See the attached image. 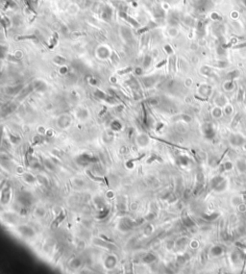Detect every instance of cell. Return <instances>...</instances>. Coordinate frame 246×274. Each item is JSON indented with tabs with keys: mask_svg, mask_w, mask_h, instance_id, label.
<instances>
[{
	"mask_svg": "<svg viewBox=\"0 0 246 274\" xmlns=\"http://www.w3.org/2000/svg\"><path fill=\"white\" fill-rule=\"evenodd\" d=\"M230 141H231L232 144L235 145V146H239V145H241V144H244V142H245L244 139H243L240 135H237H237H232L230 137Z\"/></svg>",
	"mask_w": 246,
	"mask_h": 274,
	"instance_id": "6da1fadb",
	"label": "cell"
},
{
	"mask_svg": "<svg viewBox=\"0 0 246 274\" xmlns=\"http://www.w3.org/2000/svg\"><path fill=\"white\" fill-rule=\"evenodd\" d=\"M212 114L214 118H220V117L223 116V110L221 109L220 107H215V108L212 109Z\"/></svg>",
	"mask_w": 246,
	"mask_h": 274,
	"instance_id": "7a4b0ae2",
	"label": "cell"
},
{
	"mask_svg": "<svg viewBox=\"0 0 246 274\" xmlns=\"http://www.w3.org/2000/svg\"><path fill=\"white\" fill-rule=\"evenodd\" d=\"M237 168L239 172H245L246 171V161L244 160H237Z\"/></svg>",
	"mask_w": 246,
	"mask_h": 274,
	"instance_id": "3957f363",
	"label": "cell"
},
{
	"mask_svg": "<svg viewBox=\"0 0 246 274\" xmlns=\"http://www.w3.org/2000/svg\"><path fill=\"white\" fill-rule=\"evenodd\" d=\"M223 114H226V116H230L233 113V108H232L231 105H225L223 107Z\"/></svg>",
	"mask_w": 246,
	"mask_h": 274,
	"instance_id": "277c9868",
	"label": "cell"
},
{
	"mask_svg": "<svg viewBox=\"0 0 246 274\" xmlns=\"http://www.w3.org/2000/svg\"><path fill=\"white\" fill-rule=\"evenodd\" d=\"M223 168L226 169V170H230L232 169V163L231 162H225L223 164Z\"/></svg>",
	"mask_w": 246,
	"mask_h": 274,
	"instance_id": "5b68a950",
	"label": "cell"
},
{
	"mask_svg": "<svg viewBox=\"0 0 246 274\" xmlns=\"http://www.w3.org/2000/svg\"><path fill=\"white\" fill-rule=\"evenodd\" d=\"M4 138V127L3 125H0V144H1L2 141Z\"/></svg>",
	"mask_w": 246,
	"mask_h": 274,
	"instance_id": "8992f818",
	"label": "cell"
}]
</instances>
